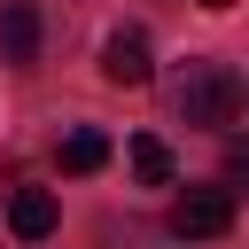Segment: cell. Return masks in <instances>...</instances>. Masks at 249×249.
Listing matches in <instances>:
<instances>
[{
    "label": "cell",
    "instance_id": "8992f818",
    "mask_svg": "<svg viewBox=\"0 0 249 249\" xmlns=\"http://www.w3.org/2000/svg\"><path fill=\"white\" fill-rule=\"evenodd\" d=\"M54 156H62V171H70V179H86V171H101V163H109V132L78 124V132H62V148H54Z\"/></svg>",
    "mask_w": 249,
    "mask_h": 249
},
{
    "label": "cell",
    "instance_id": "6da1fadb",
    "mask_svg": "<svg viewBox=\"0 0 249 249\" xmlns=\"http://www.w3.org/2000/svg\"><path fill=\"white\" fill-rule=\"evenodd\" d=\"M171 109H179V124H233L241 78H233L226 62H187L179 86H171Z\"/></svg>",
    "mask_w": 249,
    "mask_h": 249
},
{
    "label": "cell",
    "instance_id": "9c48e42d",
    "mask_svg": "<svg viewBox=\"0 0 249 249\" xmlns=\"http://www.w3.org/2000/svg\"><path fill=\"white\" fill-rule=\"evenodd\" d=\"M202 8H233V0H202Z\"/></svg>",
    "mask_w": 249,
    "mask_h": 249
},
{
    "label": "cell",
    "instance_id": "52a82bcc",
    "mask_svg": "<svg viewBox=\"0 0 249 249\" xmlns=\"http://www.w3.org/2000/svg\"><path fill=\"white\" fill-rule=\"evenodd\" d=\"M124 163H132L140 187H171V148H163L156 132H132V140H124Z\"/></svg>",
    "mask_w": 249,
    "mask_h": 249
},
{
    "label": "cell",
    "instance_id": "277c9868",
    "mask_svg": "<svg viewBox=\"0 0 249 249\" xmlns=\"http://www.w3.org/2000/svg\"><path fill=\"white\" fill-rule=\"evenodd\" d=\"M0 62L8 70H31L39 62V8L31 0H8L0 8Z\"/></svg>",
    "mask_w": 249,
    "mask_h": 249
},
{
    "label": "cell",
    "instance_id": "7a4b0ae2",
    "mask_svg": "<svg viewBox=\"0 0 249 249\" xmlns=\"http://www.w3.org/2000/svg\"><path fill=\"white\" fill-rule=\"evenodd\" d=\"M171 233H179V241H218V233H233V195H226V187H187V195L171 202Z\"/></svg>",
    "mask_w": 249,
    "mask_h": 249
},
{
    "label": "cell",
    "instance_id": "5b68a950",
    "mask_svg": "<svg viewBox=\"0 0 249 249\" xmlns=\"http://www.w3.org/2000/svg\"><path fill=\"white\" fill-rule=\"evenodd\" d=\"M54 218H62V202H54L47 187H16V195H8V233H16V241H47Z\"/></svg>",
    "mask_w": 249,
    "mask_h": 249
},
{
    "label": "cell",
    "instance_id": "ba28073f",
    "mask_svg": "<svg viewBox=\"0 0 249 249\" xmlns=\"http://www.w3.org/2000/svg\"><path fill=\"white\" fill-rule=\"evenodd\" d=\"M226 179H233V187H249V140H233V148H226Z\"/></svg>",
    "mask_w": 249,
    "mask_h": 249
},
{
    "label": "cell",
    "instance_id": "3957f363",
    "mask_svg": "<svg viewBox=\"0 0 249 249\" xmlns=\"http://www.w3.org/2000/svg\"><path fill=\"white\" fill-rule=\"evenodd\" d=\"M101 78H109V86H148V78H156L148 31H109V39H101Z\"/></svg>",
    "mask_w": 249,
    "mask_h": 249
}]
</instances>
